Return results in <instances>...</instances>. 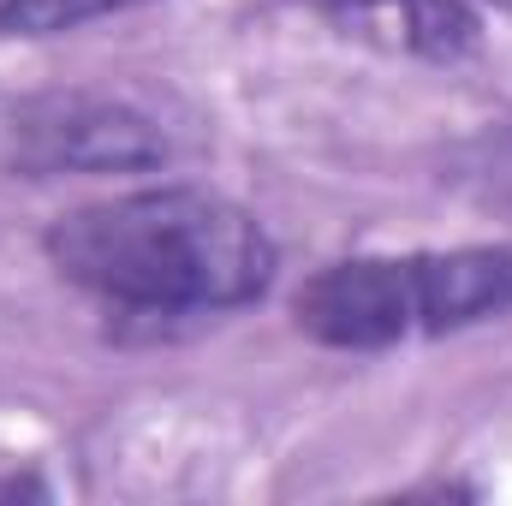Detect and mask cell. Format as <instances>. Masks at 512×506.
Returning <instances> with one entry per match:
<instances>
[{
	"mask_svg": "<svg viewBox=\"0 0 512 506\" xmlns=\"http://www.w3.org/2000/svg\"><path fill=\"white\" fill-rule=\"evenodd\" d=\"M48 256L84 292L161 316L233 310L274 280V239L262 221L197 185L72 209L48 227Z\"/></svg>",
	"mask_w": 512,
	"mask_h": 506,
	"instance_id": "obj_1",
	"label": "cell"
},
{
	"mask_svg": "<svg viewBox=\"0 0 512 506\" xmlns=\"http://www.w3.org/2000/svg\"><path fill=\"white\" fill-rule=\"evenodd\" d=\"M316 346L382 352L411 334H453L512 316V245L423 256H352L304 280L292 304Z\"/></svg>",
	"mask_w": 512,
	"mask_h": 506,
	"instance_id": "obj_2",
	"label": "cell"
},
{
	"mask_svg": "<svg viewBox=\"0 0 512 506\" xmlns=\"http://www.w3.org/2000/svg\"><path fill=\"white\" fill-rule=\"evenodd\" d=\"M18 161L36 173H131V167H155L167 155L161 131L143 114H131L126 102H102V96H48L30 102L12 120Z\"/></svg>",
	"mask_w": 512,
	"mask_h": 506,
	"instance_id": "obj_3",
	"label": "cell"
},
{
	"mask_svg": "<svg viewBox=\"0 0 512 506\" xmlns=\"http://www.w3.org/2000/svg\"><path fill=\"white\" fill-rule=\"evenodd\" d=\"M334 12L358 36L429 60H453L477 42V18L465 12V0H334Z\"/></svg>",
	"mask_w": 512,
	"mask_h": 506,
	"instance_id": "obj_4",
	"label": "cell"
},
{
	"mask_svg": "<svg viewBox=\"0 0 512 506\" xmlns=\"http://www.w3.org/2000/svg\"><path fill=\"white\" fill-rule=\"evenodd\" d=\"M131 6H143V0H6L0 30L6 36H60V30H78L90 18H114Z\"/></svg>",
	"mask_w": 512,
	"mask_h": 506,
	"instance_id": "obj_5",
	"label": "cell"
},
{
	"mask_svg": "<svg viewBox=\"0 0 512 506\" xmlns=\"http://www.w3.org/2000/svg\"><path fill=\"white\" fill-rule=\"evenodd\" d=\"M501 6H512V0H501Z\"/></svg>",
	"mask_w": 512,
	"mask_h": 506,
	"instance_id": "obj_6",
	"label": "cell"
}]
</instances>
